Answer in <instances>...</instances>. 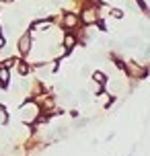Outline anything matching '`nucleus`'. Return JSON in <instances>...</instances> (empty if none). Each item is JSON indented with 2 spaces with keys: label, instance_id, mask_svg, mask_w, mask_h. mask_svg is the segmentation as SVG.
I'll return each mask as SVG.
<instances>
[{
  "label": "nucleus",
  "instance_id": "1",
  "mask_svg": "<svg viewBox=\"0 0 150 156\" xmlns=\"http://www.w3.org/2000/svg\"><path fill=\"white\" fill-rule=\"evenodd\" d=\"M66 25H68V27H74V25H76V16L68 15V16H66Z\"/></svg>",
  "mask_w": 150,
  "mask_h": 156
},
{
  "label": "nucleus",
  "instance_id": "2",
  "mask_svg": "<svg viewBox=\"0 0 150 156\" xmlns=\"http://www.w3.org/2000/svg\"><path fill=\"white\" fill-rule=\"evenodd\" d=\"M19 47H21L23 51H29V37H25V39H23V43H19Z\"/></svg>",
  "mask_w": 150,
  "mask_h": 156
},
{
  "label": "nucleus",
  "instance_id": "3",
  "mask_svg": "<svg viewBox=\"0 0 150 156\" xmlns=\"http://www.w3.org/2000/svg\"><path fill=\"white\" fill-rule=\"evenodd\" d=\"M0 80H2V82H6V80H8V72L4 70V68L0 70Z\"/></svg>",
  "mask_w": 150,
  "mask_h": 156
}]
</instances>
